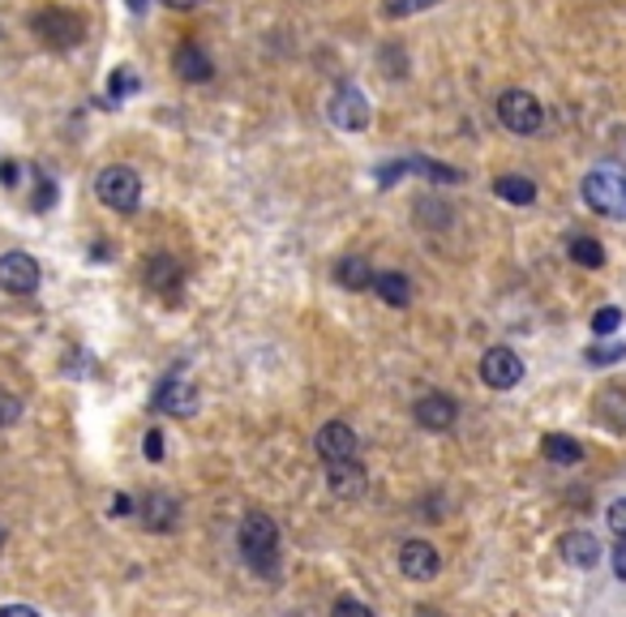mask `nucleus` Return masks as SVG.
<instances>
[{"instance_id": "f257e3e1", "label": "nucleus", "mask_w": 626, "mask_h": 617, "mask_svg": "<svg viewBox=\"0 0 626 617\" xmlns=\"http://www.w3.org/2000/svg\"><path fill=\"white\" fill-rule=\"evenodd\" d=\"M236 545H241V558L245 566L258 574V579H279V527H275V519L262 511H250L241 519V532H236Z\"/></svg>"}, {"instance_id": "f03ea898", "label": "nucleus", "mask_w": 626, "mask_h": 617, "mask_svg": "<svg viewBox=\"0 0 626 617\" xmlns=\"http://www.w3.org/2000/svg\"><path fill=\"white\" fill-rule=\"evenodd\" d=\"M95 198L116 214H134L138 202H142V181L129 163H107L95 176Z\"/></svg>"}, {"instance_id": "7ed1b4c3", "label": "nucleus", "mask_w": 626, "mask_h": 617, "mask_svg": "<svg viewBox=\"0 0 626 617\" xmlns=\"http://www.w3.org/2000/svg\"><path fill=\"white\" fill-rule=\"evenodd\" d=\"M583 202L605 219H626V176L614 167H596L583 176Z\"/></svg>"}, {"instance_id": "20e7f679", "label": "nucleus", "mask_w": 626, "mask_h": 617, "mask_svg": "<svg viewBox=\"0 0 626 617\" xmlns=\"http://www.w3.org/2000/svg\"><path fill=\"white\" fill-rule=\"evenodd\" d=\"M31 31H35V39L44 44V48H78L82 44V35H86V22L73 13V9H39L35 18H31Z\"/></svg>"}, {"instance_id": "39448f33", "label": "nucleus", "mask_w": 626, "mask_h": 617, "mask_svg": "<svg viewBox=\"0 0 626 617\" xmlns=\"http://www.w3.org/2000/svg\"><path fill=\"white\" fill-rule=\"evenodd\" d=\"M498 120H502L511 133L528 138V133H536V129L545 125V107H541V100H536L532 91H502V95H498Z\"/></svg>"}, {"instance_id": "423d86ee", "label": "nucleus", "mask_w": 626, "mask_h": 617, "mask_svg": "<svg viewBox=\"0 0 626 617\" xmlns=\"http://www.w3.org/2000/svg\"><path fill=\"white\" fill-rule=\"evenodd\" d=\"M39 279H44V270H39V261L31 254L13 249V254L0 257V292H9V296H35Z\"/></svg>"}, {"instance_id": "0eeeda50", "label": "nucleus", "mask_w": 626, "mask_h": 617, "mask_svg": "<svg viewBox=\"0 0 626 617\" xmlns=\"http://www.w3.org/2000/svg\"><path fill=\"white\" fill-rule=\"evenodd\" d=\"M202 408V395H198V386L189 382V377H163L155 391V411L159 416H181V420H189V416H198Z\"/></svg>"}, {"instance_id": "6e6552de", "label": "nucleus", "mask_w": 626, "mask_h": 617, "mask_svg": "<svg viewBox=\"0 0 626 617\" xmlns=\"http://www.w3.org/2000/svg\"><path fill=\"white\" fill-rule=\"evenodd\" d=\"M134 514L142 519V527H147V532H159V536H167V532H176V527H181V502H176L172 493H163V489L142 493V498L134 502Z\"/></svg>"}, {"instance_id": "1a4fd4ad", "label": "nucleus", "mask_w": 626, "mask_h": 617, "mask_svg": "<svg viewBox=\"0 0 626 617\" xmlns=\"http://www.w3.org/2000/svg\"><path fill=\"white\" fill-rule=\"evenodd\" d=\"M313 451L322 455V463H335V459H357L361 455V438L348 420H326L313 438Z\"/></svg>"}, {"instance_id": "9d476101", "label": "nucleus", "mask_w": 626, "mask_h": 617, "mask_svg": "<svg viewBox=\"0 0 626 617\" xmlns=\"http://www.w3.org/2000/svg\"><path fill=\"white\" fill-rule=\"evenodd\" d=\"M331 125L344 129V133H361L369 129V100L366 91L357 86H339L335 100H331Z\"/></svg>"}, {"instance_id": "9b49d317", "label": "nucleus", "mask_w": 626, "mask_h": 617, "mask_svg": "<svg viewBox=\"0 0 626 617\" xmlns=\"http://www.w3.org/2000/svg\"><path fill=\"white\" fill-rule=\"evenodd\" d=\"M520 377H523L520 352H511V348H489V352L480 357V382H485V386L511 391V386H520Z\"/></svg>"}, {"instance_id": "f8f14e48", "label": "nucleus", "mask_w": 626, "mask_h": 617, "mask_svg": "<svg viewBox=\"0 0 626 617\" xmlns=\"http://www.w3.org/2000/svg\"><path fill=\"white\" fill-rule=\"evenodd\" d=\"M326 489H331L339 502H357V498H366L369 476H366V467H361V459L326 463Z\"/></svg>"}, {"instance_id": "ddd939ff", "label": "nucleus", "mask_w": 626, "mask_h": 617, "mask_svg": "<svg viewBox=\"0 0 626 617\" xmlns=\"http://www.w3.org/2000/svg\"><path fill=\"white\" fill-rule=\"evenodd\" d=\"M442 570V554L429 540H404L399 545V574L413 583H429Z\"/></svg>"}, {"instance_id": "4468645a", "label": "nucleus", "mask_w": 626, "mask_h": 617, "mask_svg": "<svg viewBox=\"0 0 626 617\" xmlns=\"http://www.w3.org/2000/svg\"><path fill=\"white\" fill-rule=\"evenodd\" d=\"M558 554H563V562L575 566V570H592V566L601 562V540L588 532V527H571V532H563L558 536Z\"/></svg>"}, {"instance_id": "2eb2a0df", "label": "nucleus", "mask_w": 626, "mask_h": 617, "mask_svg": "<svg viewBox=\"0 0 626 617\" xmlns=\"http://www.w3.org/2000/svg\"><path fill=\"white\" fill-rule=\"evenodd\" d=\"M413 416H417L420 429H429V433H447V429H455V420H460L451 395H420Z\"/></svg>"}, {"instance_id": "dca6fc26", "label": "nucleus", "mask_w": 626, "mask_h": 617, "mask_svg": "<svg viewBox=\"0 0 626 617\" xmlns=\"http://www.w3.org/2000/svg\"><path fill=\"white\" fill-rule=\"evenodd\" d=\"M172 69H176L181 82H194V86L215 78V60L198 44H181V48L172 51Z\"/></svg>"}, {"instance_id": "f3484780", "label": "nucleus", "mask_w": 626, "mask_h": 617, "mask_svg": "<svg viewBox=\"0 0 626 617\" xmlns=\"http://www.w3.org/2000/svg\"><path fill=\"white\" fill-rule=\"evenodd\" d=\"M592 411H596V420H601L605 429L626 433V391L623 386H601L596 399H592Z\"/></svg>"}, {"instance_id": "a211bd4d", "label": "nucleus", "mask_w": 626, "mask_h": 617, "mask_svg": "<svg viewBox=\"0 0 626 617\" xmlns=\"http://www.w3.org/2000/svg\"><path fill=\"white\" fill-rule=\"evenodd\" d=\"M373 292L391 308H408V301H413V283L404 270H373Z\"/></svg>"}, {"instance_id": "6ab92c4d", "label": "nucleus", "mask_w": 626, "mask_h": 617, "mask_svg": "<svg viewBox=\"0 0 626 617\" xmlns=\"http://www.w3.org/2000/svg\"><path fill=\"white\" fill-rule=\"evenodd\" d=\"M147 288H155L163 301H172V296L181 292V266H176V257H167V254L151 257V266H147Z\"/></svg>"}, {"instance_id": "aec40b11", "label": "nucleus", "mask_w": 626, "mask_h": 617, "mask_svg": "<svg viewBox=\"0 0 626 617\" xmlns=\"http://www.w3.org/2000/svg\"><path fill=\"white\" fill-rule=\"evenodd\" d=\"M335 283L348 288V292H361V288H373V270H369L366 257H344L335 266Z\"/></svg>"}, {"instance_id": "412c9836", "label": "nucleus", "mask_w": 626, "mask_h": 617, "mask_svg": "<svg viewBox=\"0 0 626 617\" xmlns=\"http://www.w3.org/2000/svg\"><path fill=\"white\" fill-rule=\"evenodd\" d=\"M545 459L549 463H563V467H575V463H583V446L575 442L571 433H545Z\"/></svg>"}, {"instance_id": "4be33fe9", "label": "nucleus", "mask_w": 626, "mask_h": 617, "mask_svg": "<svg viewBox=\"0 0 626 617\" xmlns=\"http://www.w3.org/2000/svg\"><path fill=\"white\" fill-rule=\"evenodd\" d=\"M408 167H413L417 176H425V181H433V185H464V172H460V167L438 163V159H425V154L408 159Z\"/></svg>"}, {"instance_id": "5701e85b", "label": "nucleus", "mask_w": 626, "mask_h": 617, "mask_svg": "<svg viewBox=\"0 0 626 617\" xmlns=\"http://www.w3.org/2000/svg\"><path fill=\"white\" fill-rule=\"evenodd\" d=\"M494 194H498L502 202H511V206H532V202H536V185H532L528 176H498V181H494Z\"/></svg>"}, {"instance_id": "b1692460", "label": "nucleus", "mask_w": 626, "mask_h": 617, "mask_svg": "<svg viewBox=\"0 0 626 617\" xmlns=\"http://www.w3.org/2000/svg\"><path fill=\"white\" fill-rule=\"evenodd\" d=\"M571 261L575 266H588V270H596V266H605V249H601V241L596 236H571Z\"/></svg>"}, {"instance_id": "393cba45", "label": "nucleus", "mask_w": 626, "mask_h": 617, "mask_svg": "<svg viewBox=\"0 0 626 617\" xmlns=\"http://www.w3.org/2000/svg\"><path fill=\"white\" fill-rule=\"evenodd\" d=\"M618 326H623V308L618 305H601L592 313V335H596V339H610Z\"/></svg>"}, {"instance_id": "a878e982", "label": "nucleus", "mask_w": 626, "mask_h": 617, "mask_svg": "<svg viewBox=\"0 0 626 617\" xmlns=\"http://www.w3.org/2000/svg\"><path fill=\"white\" fill-rule=\"evenodd\" d=\"M129 91H138V73H134V65H120V69H116V78L107 82V100L112 103L125 100Z\"/></svg>"}, {"instance_id": "bb28decb", "label": "nucleus", "mask_w": 626, "mask_h": 617, "mask_svg": "<svg viewBox=\"0 0 626 617\" xmlns=\"http://www.w3.org/2000/svg\"><path fill=\"white\" fill-rule=\"evenodd\" d=\"M417 219L420 223H429V228H447V223H451V206L425 198V202H417Z\"/></svg>"}, {"instance_id": "cd10ccee", "label": "nucleus", "mask_w": 626, "mask_h": 617, "mask_svg": "<svg viewBox=\"0 0 626 617\" xmlns=\"http://www.w3.org/2000/svg\"><path fill=\"white\" fill-rule=\"evenodd\" d=\"M626 360V344H592L588 348V364H618Z\"/></svg>"}, {"instance_id": "c85d7f7f", "label": "nucleus", "mask_w": 626, "mask_h": 617, "mask_svg": "<svg viewBox=\"0 0 626 617\" xmlns=\"http://www.w3.org/2000/svg\"><path fill=\"white\" fill-rule=\"evenodd\" d=\"M18 420H22V399L9 395V391H0V429H13Z\"/></svg>"}, {"instance_id": "c756f323", "label": "nucleus", "mask_w": 626, "mask_h": 617, "mask_svg": "<svg viewBox=\"0 0 626 617\" xmlns=\"http://www.w3.org/2000/svg\"><path fill=\"white\" fill-rule=\"evenodd\" d=\"M438 0H386L382 4V13L386 18H408V13H417V9H433Z\"/></svg>"}, {"instance_id": "7c9ffc66", "label": "nucleus", "mask_w": 626, "mask_h": 617, "mask_svg": "<svg viewBox=\"0 0 626 617\" xmlns=\"http://www.w3.org/2000/svg\"><path fill=\"white\" fill-rule=\"evenodd\" d=\"M331 617H373V609L361 605L357 596H339V601H335V609H331Z\"/></svg>"}, {"instance_id": "2f4dec72", "label": "nucleus", "mask_w": 626, "mask_h": 617, "mask_svg": "<svg viewBox=\"0 0 626 617\" xmlns=\"http://www.w3.org/2000/svg\"><path fill=\"white\" fill-rule=\"evenodd\" d=\"M605 523H610V532H614L618 540H626V498L610 502V511H605Z\"/></svg>"}, {"instance_id": "473e14b6", "label": "nucleus", "mask_w": 626, "mask_h": 617, "mask_svg": "<svg viewBox=\"0 0 626 617\" xmlns=\"http://www.w3.org/2000/svg\"><path fill=\"white\" fill-rule=\"evenodd\" d=\"M56 202V181L48 172H39V189H35V210H53Z\"/></svg>"}, {"instance_id": "72a5a7b5", "label": "nucleus", "mask_w": 626, "mask_h": 617, "mask_svg": "<svg viewBox=\"0 0 626 617\" xmlns=\"http://www.w3.org/2000/svg\"><path fill=\"white\" fill-rule=\"evenodd\" d=\"M404 172H413V167H408V159H404V163H386V167H378V185H395Z\"/></svg>"}, {"instance_id": "f704fd0d", "label": "nucleus", "mask_w": 626, "mask_h": 617, "mask_svg": "<svg viewBox=\"0 0 626 617\" xmlns=\"http://www.w3.org/2000/svg\"><path fill=\"white\" fill-rule=\"evenodd\" d=\"M18 176H22V167H18L13 159H4V163H0V185H4V189H13V185H18Z\"/></svg>"}, {"instance_id": "c9c22d12", "label": "nucleus", "mask_w": 626, "mask_h": 617, "mask_svg": "<svg viewBox=\"0 0 626 617\" xmlns=\"http://www.w3.org/2000/svg\"><path fill=\"white\" fill-rule=\"evenodd\" d=\"M147 459H151V463L163 459V433H159V429H151V433H147Z\"/></svg>"}, {"instance_id": "e433bc0d", "label": "nucleus", "mask_w": 626, "mask_h": 617, "mask_svg": "<svg viewBox=\"0 0 626 617\" xmlns=\"http://www.w3.org/2000/svg\"><path fill=\"white\" fill-rule=\"evenodd\" d=\"M614 574L626 579V540H618V549H614Z\"/></svg>"}, {"instance_id": "4c0bfd02", "label": "nucleus", "mask_w": 626, "mask_h": 617, "mask_svg": "<svg viewBox=\"0 0 626 617\" xmlns=\"http://www.w3.org/2000/svg\"><path fill=\"white\" fill-rule=\"evenodd\" d=\"M0 617H39V614H35L31 605H4V609H0Z\"/></svg>"}, {"instance_id": "58836bf2", "label": "nucleus", "mask_w": 626, "mask_h": 617, "mask_svg": "<svg viewBox=\"0 0 626 617\" xmlns=\"http://www.w3.org/2000/svg\"><path fill=\"white\" fill-rule=\"evenodd\" d=\"M112 511H116V519H125V514H134V502H129V498H125V493H120V498H116V502H112Z\"/></svg>"}, {"instance_id": "ea45409f", "label": "nucleus", "mask_w": 626, "mask_h": 617, "mask_svg": "<svg viewBox=\"0 0 626 617\" xmlns=\"http://www.w3.org/2000/svg\"><path fill=\"white\" fill-rule=\"evenodd\" d=\"M413 617H447V614H442V609H433V605H417Z\"/></svg>"}, {"instance_id": "a19ab883", "label": "nucleus", "mask_w": 626, "mask_h": 617, "mask_svg": "<svg viewBox=\"0 0 626 617\" xmlns=\"http://www.w3.org/2000/svg\"><path fill=\"white\" fill-rule=\"evenodd\" d=\"M163 4H167V9H198L202 0H163Z\"/></svg>"}, {"instance_id": "79ce46f5", "label": "nucleus", "mask_w": 626, "mask_h": 617, "mask_svg": "<svg viewBox=\"0 0 626 617\" xmlns=\"http://www.w3.org/2000/svg\"><path fill=\"white\" fill-rule=\"evenodd\" d=\"M147 4H151V0H125L129 13H147Z\"/></svg>"}, {"instance_id": "37998d69", "label": "nucleus", "mask_w": 626, "mask_h": 617, "mask_svg": "<svg viewBox=\"0 0 626 617\" xmlns=\"http://www.w3.org/2000/svg\"><path fill=\"white\" fill-rule=\"evenodd\" d=\"M0 545H4V527H0Z\"/></svg>"}]
</instances>
